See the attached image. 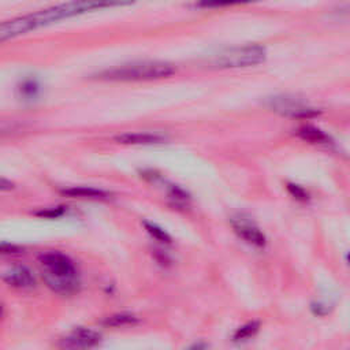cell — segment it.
<instances>
[{
    "mask_svg": "<svg viewBox=\"0 0 350 350\" xmlns=\"http://www.w3.org/2000/svg\"><path fill=\"white\" fill-rule=\"evenodd\" d=\"M138 320L134 314H130V313H118V314H112V316H108L105 320H104V324L105 325H109V327H124V325H133L135 324Z\"/></svg>",
    "mask_w": 350,
    "mask_h": 350,
    "instance_id": "4fadbf2b",
    "label": "cell"
},
{
    "mask_svg": "<svg viewBox=\"0 0 350 350\" xmlns=\"http://www.w3.org/2000/svg\"><path fill=\"white\" fill-rule=\"evenodd\" d=\"M4 282L18 290H31L36 287V278L33 272L25 265H16L10 268L3 275Z\"/></svg>",
    "mask_w": 350,
    "mask_h": 350,
    "instance_id": "ba28073f",
    "label": "cell"
},
{
    "mask_svg": "<svg viewBox=\"0 0 350 350\" xmlns=\"http://www.w3.org/2000/svg\"><path fill=\"white\" fill-rule=\"evenodd\" d=\"M112 5V3H94V1H78V3H67V4H60L48 10H42L40 12H36L33 15H26V21L30 26V30L48 25L51 22H56L59 19L77 15L85 11H90L93 8H100V7H108Z\"/></svg>",
    "mask_w": 350,
    "mask_h": 350,
    "instance_id": "277c9868",
    "label": "cell"
},
{
    "mask_svg": "<svg viewBox=\"0 0 350 350\" xmlns=\"http://www.w3.org/2000/svg\"><path fill=\"white\" fill-rule=\"evenodd\" d=\"M297 134L304 141L314 144V145H331L332 144V139L328 134H325L323 130H320L314 126H310V124L301 126L297 130Z\"/></svg>",
    "mask_w": 350,
    "mask_h": 350,
    "instance_id": "30bf717a",
    "label": "cell"
},
{
    "mask_svg": "<svg viewBox=\"0 0 350 350\" xmlns=\"http://www.w3.org/2000/svg\"><path fill=\"white\" fill-rule=\"evenodd\" d=\"M346 261H347V264H349V267H350V252H349L347 256H346Z\"/></svg>",
    "mask_w": 350,
    "mask_h": 350,
    "instance_id": "ffe728a7",
    "label": "cell"
},
{
    "mask_svg": "<svg viewBox=\"0 0 350 350\" xmlns=\"http://www.w3.org/2000/svg\"><path fill=\"white\" fill-rule=\"evenodd\" d=\"M187 350H209V346L205 342H197L191 345Z\"/></svg>",
    "mask_w": 350,
    "mask_h": 350,
    "instance_id": "ac0fdd59",
    "label": "cell"
},
{
    "mask_svg": "<svg viewBox=\"0 0 350 350\" xmlns=\"http://www.w3.org/2000/svg\"><path fill=\"white\" fill-rule=\"evenodd\" d=\"M265 48L257 44L228 48L213 56L212 63L221 68H238L260 64L265 60Z\"/></svg>",
    "mask_w": 350,
    "mask_h": 350,
    "instance_id": "3957f363",
    "label": "cell"
},
{
    "mask_svg": "<svg viewBox=\"0 0 350 350\" xmlns=\"http://www.w3.org/2000/svg\"><path fill=\"white\" fill-rule=\"evenodd\" d=\"M62 193L64 196L70 197H78V198H90V200H105L108 198V193L100 189L94 187H86V186H74L68 189H63Z\"/></svg>",
    "mask_w": 350,
    "mask_h": 350,
    "instance_id": "8fae6325",
    "label": "cell"
},
{
    "mask_svg": "<svg viewBox=\"0 0 350 350\" xmlns=\"http://www.w3.org/2000/svg\"><path fill=\"white\" fill-rule=\"evenodd\" d=\"M267 105L271 111L290 118H312L319 113V111L308 101L290 94L269 97L267 100Z\"/></svg>",
    "mask_w": 350,
    "mask_h": 350,
    "instance_id": "5b68a950",
    "label": "cell"
},
{
    "mask_svg": "<svg viewBox=\"0 0 350 350\" xmlns=\"http://www.w3.org/2000/svg\"><path fill=\"white\" fill-rule=\"evenodd\" d=\"M63 212H64L63 206H57V208H52V209H46V211H42V212H38L37 215L44 216V217H57V216H60Z\"/></svg>",
    "mask_w": 350,
    "mask_h": 350,
    "instance_id": "e0dca14e",
    "label": "cell"
},
{
    "mask_svg": "<svg viewBox=\"0 0 350 350\" xmlns=\"http://www.w3.org/2000/svg\"><path fill=\"white\" fill-rule=\"evenodd\" d=\"M5 189H12V183H7V180L3 178L1 179V190H5Z\"/></svg>",
    "mask_w": 350,
    "mask_h": 350,
    "instance_id": "d6986e66",
    "label": "cell"
},
{
    "mask_svg": "<svg viewBox=\"0 0 350 350\" xmlns=\"http://www.w3.org/2000/svg\"><path fill=\"white\" fill-rule=\"evenodd\" d=\"M101 342V334L92 328L75 327L62 335L56 346L60 350H92Z\"/></svg>",
    "mask_w": 350,
    "mask_h": 350,
    "instance_id": "8992f818",
    "label": "cell"
},
{
    "mask_svg": "<svg viewBox=\"0 0 350 350\" xmlns=\"http://www.w3.org/2000/svg\"><path fill=\"white\" fill-rule=\"evenodd\" d=\"M115 139L120 144L127 145H152L164 142L165 137L153 133H124L118 135Z\"/></svg>",
    "mask_w": 350,
    "mask_h": 350,
    "instance_id": "9c48e42d",
    "label": "cell"
},
{
    "mask_svg": "<svg viewBox=\"0 0 350 350\" xmlns=\"http://www.w3.org/2000/svg\"><path fill=\"white\" fill-rule=\"evenodd\" d=\"M170 196L176 201V204H186L189 201V196L178 186H172L170 189Z\"/></svg>",
    "mask_w": 350,
    "mask_h": 350,
    "instance_id": "2e32d148",
    "label": "cell"
},
{
    "mask_svg": "<svg viewBox=\"0 0 350 350\" xmlns=\"http://www.w3.org/2000/svg\"><path fill=\"white\" fill-rule=\"evenodd\" d=\"M287 190L288 193L298 201H306L308 200V193L305 191V189H302L301 186L298 185H294V183H288L287 185Z\"/></svg>",
    "mask_w": 350,
    "mask_h": 350,
    "instance_id": "9a60e30c",
    "label": "cell"
},
{
    "mask_svg": "<svg viewBox=\"0 0 350 350\" xmlns=\"http://www.w3.org/2000/svg\"><path fill=\"white\" fill-rule=\"evenodd\" d=\"M44 282L55 293L71 295L79 288V275L74 261L64 253L48 252L40 256Z\"/></svg>",
    "mask_w": 350,
    "mask_h": 350,
    "instance_id": "6da1fadb",
    "label": "cell"
},
{
    "mask_svg": "<svg viewBox=\"0 0 350 350\" xmlns=\"http://www.w3.org/2000/svg\"><path fill=\"white\" fill-rule=\"evenodd\" d=\"M174 72V66L165 62H137L104 70L97 74V78L107 81H149L165 78Z\"/></svg>",
    "mask_w": 350,
    "mask_h": 350,
    "instance_id": "7a4b0ae2",
    "label": "cell"
},
{
    "mask_svg": "<svg viewBox=\"0 0 350 350\" xmlns=\"http://www.w3.org/2000/svg\"><path fill=\"white\" fill-rule=\"evenodd\" d=\"M230 224L234 230V232L246 243H249L250 246L254 247H264L267 243V238L264 235V232L261 231V228L254 223V220H252L249 216L243 215V213H238L231 216L230 219Z\"/></svg>",
    "mask_w": 350,
    "mask_h": 350,
    "instance_id": "52a82bcc",
    "label": "cell"
},
{
    "mask_svg": "<svg viewBox=\"0 0 350 350\" xmlns=\"http://www.w3.org/2000/svg\"><path fill=\"white\" fill-rule=\"evenodd\" d=\"M260 329V323L258 321H249L245 323L243 325L238 327L234 334H232V340L234 342H245L252 339Z\"/></svg>",
    "mask_w": 350,
    "mask_h": 350,
    "instance_id": "7c38bea8",
    "label": "cell"
},
{
    "mask_svg": "<svg viewBox=\"0 0 350 350\" xmlns=\"http://www.w3.org/2000/svg\"><path fill=\"white\" fill-rule=\"evenodd\" d=\"M144 226H145L146 231H148L153 238H156L157 241H161V242H165V243H170V242H171L170 235H168L163 228H160L159 226H156V224H153V223H148V221H145Z\"/></svg>",
    "mask_w": 350,
    "mask_h": 350,
    "instance_id": "5bb4252c",
    "label": "cell"
}]
</instances>
